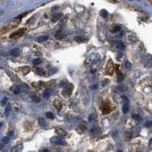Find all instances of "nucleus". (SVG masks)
<instances>
[{
  "label": "nucleus",
  "mask_w": 152,
  "mask_h": 152,
  "mask_svg": "<svg viewBox=\"0 0 152 152\" xmlns=\"http://www.w3.org/2000/svg\"><path fill=\"white\" fill-rule=\"evenodd\" d=\"M126 89H127V88H126V86H125V85H119V86H118V88H117V90H119V91H121V92L125 91Z\"/></svg>",
  "instance_id": "obj_25"
},
{
  "label": "nucleus",
  "mask_w": 152,
  "mask_h": 152,
  "mask_svg": "<svg viewBox=\"0 0 152 152\" xmlns=\"http://www.w3.org/2000/svg\"><path fill=\"white\" fill-rule=\"evenodd\" d=\"M46 116L48 119H52L54 118V115H53V114L51 113V112H47V113H46Z\"/></svg>",
  "instance_id": "obj_26"
},
{
  "label": "nucleus",
  "mask_w": 152,
  "mask_h": 152,
  "mask_svg": "<svg viewBox=\"0 0 152 152\" xmlns=\"http://www.w3.org/2000/svg\"><path fill=\"white\" fill-rule=\"evenodd\" d=\"M36 72L37 75H43L44 74H45V72H43L41 68H37Z\"/></svg>",
  "instance_id": "obj_27"
},
{
  "label": "nucleus",
  "mask_w": 152,
  "mask_h": 152,
  "mask_svg": "<svg viewBox=\"0 0 152 152\" xmlns=\"http://www.w3.org/2000/svg\"><path fill=\"white\" fill-rule=\"evenodd\" d=\"M133 118L135 119H136V120H140L141 119V117L139 116V115H133Z\"/></svg>",
  "instance_id": "obj_32"
},
{
  "label": "nucleus",
  "mask_w": 152,
  "mask_h": 152,
  "mask_svg": "<svg viewBox=\"0 0 152 152\" xmlns=\"http://www.w3.org/2000/svg\"><path fill=\"white\" fill-rule=\"evenodd\" d=\"M72 88L69 89L68 88H66L65 90L62 91V94L63 96H65L66 98H68V97H69V96L72 94Z\"/></svg>",
  "instance_id": "obj_11"
},
{
  "label": "nucleus",
  "mask_w": 152,
  "mask_h": 152,
  "mask_svg": "<svg viewBox=\"0 0 152 152\" xmlns=\"http://www.w3.org/2000/svg\"><path fill=\"white\" fill-rule=\"evenodd\" d=\"M111 111V109H110V107L109 106H107V105H104V107H102V112L104 114H108L110 113Z\"/></svg>",
  "instance_id": "obj_13"
},
{
  "label": "nucleus",
  "mask_w": 152,
  "mask_h": 152,
  "mask_svg": "<svg viewBox=\"0 0 152 152\" xmlns=\"http://www.w3.org/2000/svg\"><path fill=\"white\" fill-rule=\"evenodd\" d=\"M101 129H100V128L99 126H94V127L91 128V132H93V133H99L100 132Z\"/></svg>",
  "instance_id": "obj_20"
},
{
  "label": "nucleus",
  "mask_w": 152,
  "mask_h": 152,
  "mask_svg": "<svg viewBox=\"0 0 152 152\" xmlns=\"http://www.w3.org/2000/svg\"><path fill=\"white\" fill-rule=\"evenodd\" d=\"M48 38H49V36H48V35H43V36L40 37L37 39V41L39 42V43H43L44 41L47 40Z\"/></svg>",
  "instance_id": "obj_14"
},
{
  "label": "nucleus",
  "mask_w": 152,
  "mask_h": 152,
  "mask_svg": "<svg viewBox=\"0 0 152 152\" xmlns=\"http://www.w3.org/2000/svg\"><path fill=\"white\" fill-rule=\"evenodd\" d=\"M55 37H56V38L57 40H62V39H63L66 37V34H65V33L62 31H58L56 32V35H55Z\"/></svg>",
  "instance_id": "obj_8"
},
{
  "label": "nucleus",
  "mask_w": 152,
  "mask_h": 152,
  "mask_svg": "<svg viewBox=\"0 0 152 152\" xmlns=\"http://www.w3.org/2000/svg\"><path fill=\"white\" fill-rule=\"evenodd\" d=\"M55 132H56V133L59 136L62 137V138H64V139H66V138H68V137L70 136L68 132H66L65 130H62L61 129H56Z\"/></svg>",
  "instance_id": "obj_4"
},
{
  "label": "nucleus",
  "mask_w": 152,
  "mask_h": 152,
  "mask_svg": "<svg viewBox=\"0 0 152 152\" xmlns=\"http://www.w3.org/2000/svg\"><path fill=\"white\" fill-rule=\"evenodd\" d=\"M149 148L151 150H152V139L150 140V142H149Z\"/></svg>",
  "instance_id": "obj_37"
},
{
  "label": "nucleus",
  "mask_w": 152,
  "mask_h": 152,
  "mask_svg": "<svg viewBox=\"0 0 152 152\" xmlns=\"http://www.w3.org/2000/svg\"><path fill=\"white\" fill-rule=\"evenodd\" d=\"M19 23H20V21L18 20H14L12 21L9 23V25H7V27H8V29H12V28H15L19 25Z\"/></svg>",
  "instance_id": "obj_5"
},
{
  "label": "nucleus",
  "mask_w": 152,
  "mask_h": 152,
  "mask_svg": "<svg viewBox=\"0 0 152 152\" xmlns=\"http://www.w3.org/2000/svg\"><path fill=\"white\" fill-rule=\"evenodd\" d=\"M129 110V105L128 103H125L123 107V112L124 114H127Z\"/></svg>",
  "instance_id": "obj_18"
},
{
  "label": "nucleus",
  "mask_w": 152,
  "mask_h": 152,
  "mask_svg": "<svg viewBox=\"0 0 152 152\" xmlns=\"http://www.w3.org/2000/svg\"><path fill=\"white\" fill-rule=\"evenodd\" d=\"M123 98H124V100H125V101H128L127 98H126V97H125V96H123Z\"/></svg>",
  "instance_id": "obj_39"
},
{
  "label": "nucleus",
  "mask_w": 152,
  "mask_h": 152,
  "mask_svg": "<svg viewBox=\"0 0 152 152\" xmlns=\"http://www.w3.org/2000/svg\"><path fill=\"white\" fill-rule=\"evenodd\" d=\"M25 31H26L25 28H21V29L18 30L17 31L14 32V33H12V34L10 35V38L13 39V38H18V37H21L23 34H25Z\"/></svg>",
  "instance_id": "obj_2"
},
{
  "label": "nucleus",
  "mask_w": 152,
  "mask_h": 152,
  "mask_svg": "<svg viewBox=\"0 0 152 152\" xmlns=\"http://www.w3.org/2000/svg\"><path fill=\"white\" fill-rule=\"evenodd\" d=\"M138 37L134 34H129V36H128V40L131 42V43H135V42H136L138 41Z\"/></svg>",
  "instance_id": "obj_7"
},
{
  "label": "nucleus",
  "mask_w": 152,
  "mask_h": 152,
  "mask_svg": "<svg viewBox=\"0 0 152 152\" xmlns=\"http://www.w3.org/2000/svg\"><path fill=\"white\" fill-rule=\"evenodd\" d=\"M19 53H20V51L18 49H13L10 51V54L13 56H18Z\"/></svg>",
  "instance_id": "obj_15"
},
{
  "label": "nucleus",
  "mask_w": 152,
  "mask_h": 152,
  "mask_svg": "<svg viewBox=\"0 0 152 152\" xmlns=\"http://www.w3.org/2000/svg\"><path fill=\"white\" fill-rule=\"evenodd\" d=\"M120 29V26H119V25H114V26H113L111 29H110V31H111L112 33H116V32L119 31Z\"/></svg>",
  "instance_id": "obj_16"
},
{
  "label": "nucleus",
  "mask_w": 152,
  "mask_h": 152,
  "mask_svg": "<svg viewBox=\"0 0 152 152\" xmlns=\"http://www.w3.org/2000/svg\"><path fill=\"white\" fill-rule=\"evenodd\" d=\"M9 141V137H4L2 139V144H8Z\"/></svg>",
  "instance_id": "obj_29"
},
{
  "label": "nucleus",
  "mask_w": 152,
  "mask_h": 152,
  "mask_svg": "<svg viewBox=\"0 0 152 152\" xmlns=\"http://www.w3.org/2000/svg\"><path fill=\"white\" fill-rule=\"evenodd\" d=\"M38 123L41 127H45V126H46V122L44 119H39Z\"/></svg>",
  "instance_id": "obj_21"
},
{
  "label": "nucleus",
  "mask_w": 152,
  "mask_h": 152,
  "mask_svg": "<svg viewBox=\"0 0 152 152\" xmlns=\"http://www.w3.org/2000/svg\"><path fill=\"white\" fill-rule=\"evenodd\" d=\"M116 48L119 49V50H124L125 49V45H124V43L123 42L119 41V42L116 43Z\"/></svg>",
  "instance_id": "obj_17"
},
{
  "label": "nucleus",
  "mask_w": 152,
  "mask_h": 152,
  "mask_svg": "<svg viewBox=\"0 0 152 152\" xmlns=\"http://www.w3.org/2000/svg\"><path fill=\"white\" fill-rule=\"evenodd\" d=\"M106 71H107V72L108 75H113V73H114V64L111 59H110L109 62H108V63H107Z\"/></svg>",
  "instance_id": "obj_3"
},
{
  "label": "nucleus",
  "mask_w": 152,
  "mask_h": 152,
  "mask_svg": "<svg viewBox=\"0 0 152 152\" xmlns=\"http://www.w3.org/2000/svg\"><path fill=\"white\" fill-rule=\"evenodd\" d=\"M109 83V81H108V79H105L104 82H103L102 83V85L103 86H105V85H107V84Z\"/></svg>",
  "instance_id": "obj_34"
},
{
  "label": "nucleus",
  "mask_w": 152,
  "mask_h": 152,
  "mask_svg": "<svg viewBox=\"0 0 152 152\" xmlns=\"http://www.w3.org/2000/svg\"><path fill=\"white\" fill-rule=\"evenodd\" d=\"M41 62H42V61H41L40 59H35L34 60V65H35V66H37V65H40V64H41Z\"/></svg>",
  "instance_id": "obj_28"
},
{
  "label": "nucleus",
  "mask_w": 152,
  "mask_h": 152,
  "mask_svg": "<svg viewBox=\"0 0 152 152\" xmlns=\"http://www.w3.org/2000/svg\"><path fill=\"white\" fill-rule=\"evenodd\" d=\"M100 15L103 18H107V16H108V11H107V10H105V9H102V10L100 11Z\"/></svg>",
  "instance_id": "obj_22"
},
{
  "label": "nucleus",
  "mask_w": 152,
  "mask_h": 152,
  "mask_svg": "<svg viewBox=\"0 0 152 152\" xmlns=\"http://www.w3.org/2000/svg\"><path fill=\"white\" fill-rule=\"evenodd\" d=\"M23 150V145L22 144H20V145H16L15 147H14L12 149H11V152H20Z\"/></svg>",
  "instance_id": "obj_12"
},
{
  "label": "nucleus",
  "mask_w": 152,
  "mask_h": 152,
  "mask_svg": "<svg viewBox=\"0 0 152 152\" xmlns=\"http://www.w3.org/2000/svg\"><path fill=\"white\" fill-rule=\"evenodd\" d=\"M32 100H34V101H36V102H39V101H40V100L39 99V98L37 97H32Z\"/></svg>",
  "instance_id": "obj_33"
},
{
  "label": "nucleus",
  "mask_w": 152,
  "mask_h": 152,
  "mask_svg": "<svg viewBox=\"0 0 152 152\" xmlns=\"http://www.w3.org/2000/svg\"><path fill=\"white\" fill-rule=\"evenodd\" d=\"M74 39H75V40L76 41V42H78V43H83V42H85V41L88 40V38L84 36H77L75 37Z\"/></svg>",
  "instance_id": "obj_10"
},
{
  "label": "nucleus",
  "mask_w": 152,
  "mask_h": 152,
  "mask_svg": "<svg viewBox=\"0 0 152 152\" xmlns=\"http://www.w3.org/2000/svg\"><path fill=\"white\" fill-rule=\"evenodd\" d=\"M14 134V132L13 131H10V132H9V133H8V135H9V136H12Z\"/></svg>",
  "instance_id": "obj_38"
},
{
  "label": "nucleus",
  "mask_w": 152,
  "mask_h": 152,
  "mask_svg": "<svg viewBox=\"0 0 152 152\" xmlns=\"http://www.w3.org/2000/svg\"><path fill=\"white\" fill-rule=\"evenodd\" d=\"M123 79H124L123 75H122L121 73H119L118 76H117V82H119V83H121V82L123 81Z\"/></svg>",
  "instance_id": "obj_23"
},
{
  "label": "nucleus",
  "mask_w": 152,
  "mask_h": 152,
  "mask_svg": "<svg viewBox=\"0 0 152 152\" xmlns=\"http://www.w3.org/2000/svg\"><path fill=\"white\" fill-rule=\"evenodd\" d=\"M125 67H126L127 68H132V64H131V62H129V61L126 62H125Z\"/></svg>",
  "instance_id": "obj_31"
},
{
  "label": "nucleus",
  "mask_w": 152,
  "mask_h": 152,
  "mask_svg": "<svg viewBox=\"0 0 152 152\" xmlns=\"http://www.w3.org/2000/svg\"><path fill=\"white\" fill-rule=\"evenodd\" d=\"M10 110H11V106H10V105H8L6 108H5V115H6V116H8L9 114Z\"/></svg>",
  "instance_id": "obj_30"
},
{
  "label": "nucleus",
  "mask_w": 152,
  "mask_h": 152,
  "mask_svg": "<svg viewBox=\"0 0 152 152\" xmlns=\"http://www.w3.org/2000/svg\"><path fill=\"white\" fill-rule=\"evenodd\" d=\"M2 123H0V129L2 128Z\"/></svg>",
  "instance_id": "obj_40"
},
{
  "label": "nucleus",
  "mask_w": 152,
  "mask_h": 152,
  "mask_svg": "<svg viewBox=\"0 0 152 152\" xmlns=\"http://www.w3.org/2000/svg\"><path fill=\"white\" fill-rule=\"evenodd\" d=\"M7 102V98H4V99H3V100H2V105H5V104H6Z\"/></svg>",
  "instance_id": "obj_36"
},
{
  "label": "nucleus",
  "mask_w": 152,
  "mask_h": 152,
  "mask_svg": "<svg viewBox=\"0 0 152 152\" xmlns=\"http://www.w3.org/2000/svg\"><path fill=\"white\" fill-rule=\"evenodd\" d=\"M54 107L56 108L58 110H61L62 109V103L60 100H55L54 101Z\"/></svg>",
  "instance_id": "obj_9"
},
{
  "label": "nucleus",
  "mask_w": 152,
  "mask_h": 152,
  "mask_svg": "<svg viewBox=\"0 0 152 152\" xmlns=\"http://www.w3.org/2000/svg\"><path fill=\"white\" fill-rule=\"evenodd\" d=\"M50 143L54 145H66V141H65L64 138L60 136H54L50 139Z\"/></svg>",
  "instance_id": "obj_1"
},
{
  "label": "nucleus",
  "mask_w": 152,
  "mask_h": 152,
  "mask_svg": "<svg viewBox=\"0 0 152 152\" xmlns=\"http://www.w3.org/2000/svg\"><path fill=\"white\" fill-rule=\"evenodd\" d=\"M145 126L146 127H151V126H152V121L151 122H148V123H146Z\"/></svg>",
  "instance_id": "obj_35"
},
{
  "label": "nucleus",
  "mask_w": 152,
  "mask_h": 152,
  "mask_svg": "<svg viewBox=\"0 0 152 152\" xmlns=\"http://www.w3.org/2000/svg\"><path fill=\"white\" fill-rule=\"evenodd\" d=\"M50 94H51V90L50 89H46L44 94H43V97L44 98H48Z\"/></svg>",
  "instance_id": "obj_24"
},
{
  "label": "nucleus",
  "mask_w": 152,
  "mask_h": 152,
  "mask_svg": "<svg viewBox=\"0 0 152 152\" xmlns=\"http://www.w3.org/2000/svg\"><path fill=\"white\" fill-rule=\"evenodd\" d=\"M62 17V14H60V13L56 14V15H55L52 17V21L55 22V21H56L61 19Z\"/></svg>",
  "instance_id": "obj_19"
},
{
  "label": "nucleus",
  "mask_w": 152,
  "mask_h": 152,
  "mask_svg": "<svg viewBox=\"0 0 152 152\" xmlns=\"http://www.w3.org/2000/svg\"><path fill=\"white\" fill-rule=\"evenodd\" d=\"M19 71L22 73L23 75H27L31 72V67L30 66H24L19 68Z\"/></svg>",
  "instance_id": "obj_6"
}]
</instances>
